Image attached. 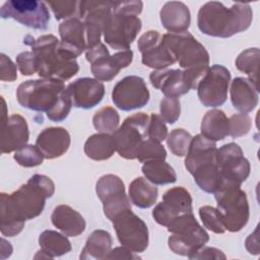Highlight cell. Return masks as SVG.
Here are the masks:
<instances>
[{
    "label": "cell",
    "instance_id": "6da1fadb",
    "mask_svg": "<svg viewBox=\"0 0 260 260\" xmlns=\"http://www.w3.org/2000/svg\"><path fill=\"white\" fill-rule=\"evenodd\" d=\"M55 193L54 182L45 175L36 174L11 194H0V231L3 236H17L25 220L39 216L46 200Z\"/></svg>",
    "mask_w": 260,
    "mask_h": 260
},
{
    "label": "cell",
    "instance_id": "7a4b0ae2",
    "mask_svg": "<svg viewBox=\"0 0 260 260\" xmlns=\"http://www.w3.org/2000/svg\"><path fill=\"white\" fill-rule=\"evenodd\" d=\"M16 100L25 109L46 113L54 122L65 120L73 106L64 82L55 78L30 79L20 83Z\"/></svg>",
    "mask_w": 260,
    "mask_h": 260
},
{
    "label": "cell",
    "instance_id": "3957f363",
    "mask_svg": "<svg viewBox=\"0 0 260 260\" xmlns=\"http://www.w3.org/2000/svg\"><path fill=\"white\" fill-rule=\"evenodd\" d=\"M252 20L253 10L248 3L225 7L221 2L210 1L200 7L197 25L204 35L225 39L248 29Z\"/></svg>",
    "mask_w": 260,
    "mask_h": 260
},
{
    "label": "cell",
    "instance_id": "277c9868",
    "mask_svg": "<svg viewBox=\"0 0 260 260\" xmlns=\"http://www.w3.org/2000/svg\"><path fill=\"white\" fill-rule=\"evenodd\" d=\"M23 43L31 48L36 58L37 73L41 78L68 80L77 74L79 65L76 58L60 46L54 35H43L38 39L27 35Z\"/></svg>",
    "mask_w": 260,
    "mask_h": 260
},
{
    "label": "cell",
    "instance_id": "5b68a950",
    "mask_svg": "<svg viewBox=\"0 0 260 260\" xmlns=\"http://www.w3.org/2000/svg\"><path fill=\"white\" fill-rule=\"evenodd\" d=\"M216 144L197 134L192 137L189 149L185 155V167L193 176L198 187L206 192L214 194L220 187V178L216 165Z\"/></svg>",
    "mask_w": 260,
    "mask_h": 260
},
{
    "label": "cell",
    "instance_id": "8992f818",
    "mask_svg": "<svg viewBox=\"0 0 260 260\" xmlns=\"http://www.w3.org/2000/svg\"><path fill=\"white\" fill-rule=\"evenodd\" d=\"M167 229L172 234L168 239V246L177 255L189 258L209 241V235L199 224L193 212L174 218Z\"/></svg>",
    "mask_w": 260,
    "mask_h": 260
},
{
    "label": "cell",
    "instance_id": "52a82bcc",
    "mask_svg": "<svg viewBox=\"0 0 260 260\" xmlns=\"http://www.w3.org/2000/svg\"><path fill=\"white\" fill-rule=\"evenodd\" d=\"M162 40L183 70L205 71L208 69L209 54L190 32H168L162 35Z\"/></svg>",
    "mask_w": 260,
    "mask_h": 260
},
{
    "label": "cell",
    "instance_id": "ba28073f",
    "mask_svg": "<svg viewBox=\"0 0 260 260\" xmlns=\"http://www.w3.org/2000/svg\"><path fill=\"white\" fill-rule=\"evenodd\" d=\"M142 26L138 15L124 11L114 1L112 13L107 18L103 35L107 45L116 50H129Z\"/></svg>",
    "mask_w": 260,
    "mask_h": 260
},
{
    "label": "cell",
    "instance_id": "9c48e42d",
    "mask_svg": "<svg viewBox=\"0 0 260 260\" xmlns=\"http://www.w3.org/2000/svg\"><path fill=\"white\" fill-rule=\"evenodd\" d=\"M217 209L222 214L225 231L240 232L248 222L250 208L241 186L222 187L214 193Z\"/></svg>",
    "mask_w": 260,
    "mask_h": 260
},
{
    "label": "cell",
    "instance_id": "30bf717a",
    "mask_svg": "<svg viewBox=\"0 0 260 260\" xmlns=\"http://www.w3.org/2000/svg\"><path fill=\"white\" fill-rule=\"evenodd\" d=\"M215 159L220 178L219 189L226 186H241L250 175V162L244 156L242 148L235 142L217 148Z\"/></svg>",
    "mask_w": 260,
    "mask_h": 260
},
{
    "label": "cell",
    "instance_id": "8fae6325",
    "mask_svg": "<svg viewBox=\"0 0 260 260\" xmlns=\"http://www.w3.org/2000/svg\"><path fill=\"white\" fill-rule=\"evenodd\" d=\"M85 58L90 63V70L95 79L111 81L118 75L120 70L128 67L133 60L132 50H125L110 55L105 44L85 50Z\"/></svg>",
    "mask_w": 260,
    "mask_h": 260
},
{
    "label": "cell",
    "instance_id": "7c38bea8",
    "mask_svg": "<svg viewBox=\"0 0 260 260\" xmlns=\"http://www.w3.org/2000/svg\"><path fill=\"white\" fill-rule=\"evenodd\" d=\"M149 116L136 113L127 117L121 126L112 134L119 155L126 159H135L141 142L147 138Z\"/></svg>",
    "mask_w": 260,
    "mask_h": 260
},
{
    "label": "cell",
    "instance_id": "4fadbf2b",
    "mask_svg": "<svg viewBox=\"0 0 260 260\" xmlns=\"http://www.w3.org/2000/svg\"><path fill=\"white\" fill-rule=\"evenodd\" d=\"M0 16L3 19L12 18L22 25L41 30L47 29L50 21L47 4L36 0L6 1L0 9Z\"/></svg>",
    "mask_w": 260,
    "mask_h": 260
},
{
    "label": "cell",
    "instance_id": "5bb4252c",
    "mask_svg": "<svg viewBox=\"0 0 260 260\" xmlns=\"http://www.w3.org/2000/svg\"><path fill=\"white\" fill-rule=\"evenodd\" d=\"M120 244L134 253H141L148 246V229L146 223L131 208L119 213L112 219Z\"/></svg>",
    "mask_w": 260,
    "mask_h": 260
},
{
    "label": "cell",
    "instance_id": "9a60e30c",
    "mask_svg": "<svg viewBox=\"0 0 260 260\" xmlns=\"http://www.w3.org/2000/svg\"><path fill=\"white\" fill-rule=\"evenodd\" d=\"M231 82L230 70L219 64L208 67L196 89L199 101L204 107L216 108L225 103Z\"/></svg>",
    "mask_w": 260,
    "mask_h": 260
},
{
    "label": "cell",
    "instance_id": "2e32d148",
    "mask_svg": "<svg viewBox=\"0 0 260 260\" xmlns=\"http://www.w3.org/2000/svg\"><path fill=\"white\" fill-rule=\"evenodd\" d=\"M95 192L103 203V210L108 219H112L122 211L131 208L130 199L126 195L122 179L113 174L102 176L95 185Z\"/></svg>",
    "mask_w": 260,
    "mask_h": 260
},
{
    "label": "cell",
    "instance_id": "e0dca14e",
    "mask_svg": "<svg viewBox=\"0 0 260 260\" xmlns=\"http://www.w3.org/2000/svg\"><path fill=\"white\" fill-rule=\"evenodd\" d=\"M114 1H79V19L82 20L86 36V50L101 42L104 25L112 13Z\"/></svg>",
    "mask_w": 260,
    "mask_h": 260
},
{
    "label": "cell",
    "instance_id": "ac0fdd59",
    "mask_svg": "<svg viewBox=\"0 0 260 260\" xmlns=\"http://www.w3.org/2000/svg\"><path fill=\"white\" fill-rule=\"evenodd\" d=\"M149 90L140 76L129 75L119 80L112 91L114 105L122 111L143 108L149 102Z\"/></svg>",
    "mask_w": 260,
    "mask_h": 260
},
{
    "label": "cell",
    "instance_id": "d6986e66",
    "mask_svg": "<svg viewBox=\"0 0 260 260\" xmlns=\"http://www.w3.org/2000/svg\"><path fill=\"white\" fill-rule=\"evenodd\" d=\"M137 47L141 53V62L149 68L161 70L176 63V59L157 30L144 32L138 39Z\"/></svg>",
    "mask_w": 260,
    "mask_h": 260
},
{
    "label": "cell",
    "instance_id": "ffe728a7",
    "mask_svg": "<svg viewBox=\"0 0 260 260\" xmlns=\"http://www.w3.org/2000/svg\"><path fill=\"white\" fill-rule=\"evenodd\" d=\"M190 212H193L190 193L183 187H174L162 195L152 210V217L158 224L168 226L174 218Z\"/></svg>",
    "mask_w": 260,
    "mask_h": 260
},
{
    "label": "cell",
    "instance_id": "44dd1931",
    "mask_svg": "<svg viewBox=\"0 0 260 260\" xmlns=\"http://www.w3.org/2000/svg\"><path fill=\"white\" fill-rule=\"evenodd\" d=\"M3 116H2V140L1 153H10L16 151L27 144L29 138L28 126L26 120L18 115L13 114L7 116L6 104L2 98Z\"/></svg>",
    "mask_w": 260,
    "mask_h": 260
},
{
    "label": "cell",
    "instance_id": "7402d4cb",
    "mask_svg": "<svg viewBox=\"0 0 260 260\" xmlns=\"http://www.w3.org/2000/svg\"><path fill=\"white\" fill-rule=\"evenodd\" d=\"M66 89L71 98L72 105L75 108L85 110L98 106L105 95L104 84L100 80L90 77L78 78L69 83Z\"/></svg>",
    "mask_w": 260,
    "mask_h": 260
},
{
    "label": "cell",
    "instance_id": "603a6c76",
    "mask_svg": "<svg viewBox=\"0 0 260 260\" xmlns=\"http://www.w3.org/2000/svg\"><path fill=\"white\" fill-rule=\"evenodd\" d=\"M149 80L153 87L159 89L168 98L179 99L191 89L186 74L182 69L154 70L150 73Z\"/></svg>",
    "mask_w": 260,
    "mask_h": 260
},
{
    "label": "cell",
    "instance_id": "cb8c5ba5",
    "mask_svg": "<svg viewBox=\"0 0 260 260\" xmlns=\"http://www.w3.org/2000/svg\"><path fill=\"white\" fill-rule=\"evenodd\" d=\"M71 142L69 132L63 127H48L37 137L36 145L46 159L62 156L69 148Z\"/></svg>",
    "mask_w": 260,
    "mask_h": 260
},
{
    "label": "cell",
    "instance_id": "d4e9b609",
    "mask_svg": "<svg viewBox=\"0 0 260 260\" xmlns=\"http://www.w3.org/2000/svg\"><path fill=\"white\" fill-rule=\"evenodd\" d=\"M60 46L77 58L86 50V36L81 19L74 17L62 21L59 25Z\"/></svg>",
    "mask_w": 260,
    "mask_h": 260
},
{
    "label": "cell",
    "instance_id": "484cf974",
    "mask_svg": "<svg viewBox=\"0 0 260 260\" xmlns=\"http://www.w3.org/2000/svg\"><path fill=\"white\" fill-rule=\"evenodd\" d=\"M231 102L234 108L241 113H250L258 105L259 86L249 78L236 77L231 82Z\"/></svg>",
    "mask_w": 260,
    "mask_h": 260
},
{
    "label": "cell",
    "instance_id": "4316f807",
    "mask_svg": "<svg viewBox=\"0 0 260 260\" xmlns=\"http://www.w3.org/2000/svg\"><path fill=\"white\" fill-rule=\"evenodd\" d=\"M159 18L162 26L173 34L188 31L191 23L190 10L180 1L166 2L159 11Z\"/></svg>",
    "mask_w": 260,
    "mask_h": 260
},
{
    "label": "cell",
    "instance_id": "83f0119b",
    "mask_svg": "<svg viewBox=\"0 0 260 260\" xmlns=\"http://www.w3.org/2000/svg\"><path fill=\"white\" fill-rule=\"evenodd\" d=\"M51 220L53 225L67 237L81 235L86 226L83 216L66 204H60L54 208Z\"/></svg>",
    "mask_w": 260,
    "mask_h": 260
},
{
    "label": "cell",
    "instance_id": "f1b7e54d",
    "mask_svg": "<svg viewBox=\"0 0 260 260\" xmlns=\"http://www.w3.org/2000/svg\"><path fill=\"white\" fill-rule=\"evenodd\" d=\"M39 245L41 250L35 256V259L41 258H55L69 253L72 249L70 241L67 236L56 231L46 230L39 237Z\"/></svg>",
    "mask_w": 260,
    "mask_h": 260
},
{
    "label": "cell",
    "instance_id": "f546056e",
    "mask_svg": "<svg viewBox=\"0 0 260 260\" xmlns=\"http://www.w3.org/2000/svg\"><path fill=\"white\" fill-rule=\"evenodd\" d=\"M200 131L202 136L214 142L223 140L229 136V118L223 111L212 109L204 115Z\"/></svg>",
    "mask_w": 260,
    "mask_h": 260
},
{
    "label": "cell",
    "instance_id": "4dcf8cb0",
    "mask_svg": "<svg viewBox=\"0 0 260 260\" xmlns=\"http://www.w3.org/2000/svg\"><path fill=\"white\" fill-rule=\"evenodd\" d=\"M113 244L112 236L105 230H95L87 238L79 255L81 260L106 259Z\"/></svg>",
    "mask_w": 260,
    "mask_h": 260
},
{
    "label": "cell",
    "instance_id": "1f68e13d",
    "mask_svg": "<svg viewBox=\"0 0 260 260\" xmlns=\"http://www.w3.org/2000/svg\"><path fill=\"white\" fill-rule=\"evenodd\" d=\"M128 197L135 206L139 208H149L157 200L158 190L146 178H135L129 185Z\"/></svg>",
    "mask_w": 260,
    "mask_h": 260
},
{
    "label": "cell",
    "instance_id": "d6a6232c",
    "mask_svg": "<svg viewBox=\"0 0 260 260\" xmlns=\"http://www.w3.org/2000/svg\"><path fill=\"white\" fill-rule=\"evenodd\" d=\"M84 153L93 160H106L116 151L112 134L96 133L89 136L84 143Z\"/></svg>",
    "mask_w": 260,
    "mask_h": 260
},
{
    "label": "cell",
    "instance_id": "836d02e7",
    "mask_svg": "<svg viewBox=\"0 0 260 260\" xmlns=\"http://www.w3.org/2000/svg\"><path fill=\"white\" fill-rule=\"evenodd\" d=\"M141 171L144 177L153 185H167L177 181L175 170L165 159L145 161Z\"/></svg>",
    "mask_w": 260,
    "mask_h": 260
},
{
    "label": "cell",
    "instance_id": "e575fe53",
    "mask_svg": "<svg viewBox=\"0 0 260 260\" xmlns=\"http://www.w3.org/2000/svg\"><path fill=\"white\" fill-rule=\"evenodd\" d=\"M260 51L258 48H249L244 50L237 57L235 64L238 70L246 73L249 79L257 86L258 85V64Z\"/></svg>",
    "mask_w": 260,
    "mask_h": 260
},
{
    "label": "cell",
    "instance_id": "d590c367",
    "mask_svg": "<svg viewBox=\"0 0 260 260\" xmlns=\"http://www.w3.org/2000/svg\"><path fill=\"white\" fill-rule=\"evenodd\" d=\"M119 123L118 112L109 106L100 109L92 117V124L100 133L113 134L119 128Z\"/></svg>",
    "mask_w": 260,
    "mask_h": 260
},
{
    "label": "cell",
    "instance_id": "8d00e7d4",
    "mask_svg": "<svg viewBox=\"0 0 260 260\" xmlns=\"http://www.w3.org/2000/svg\"><path fill=\"white\" fill-rule=\"evenodd\" d=\"M192 136L183 128L172 130L167 136V145L173 154L177 156H185L188 152Z\"/></svg>",
    "mask_w": 260,
    "mask_h": 260
},
{
    "label": "cell",
    "instance_id": "74e56055",
    "mask_svg": "<svg viewBox=\"0 0 260 260\" xmlns=\"http://www.w3.org/2000/svg\"><path fill=\"white\" fill-rule=\"evenodd\" d=\"M199 216L203 226L215 234H223L225 232L222 214L212 206L203 205L199 208Z\"/></svg>",
    "mask_w": 260,
    "mask_h": 260
},
{
    "label": "cell",
    "instance_id": "f35d334b",
    "mask_svg": "<svg viewBox=\"0 0 260 260\" xmlns=\"http://www.w3.org/2000/svg\"><path fill=\"white\" fill-rule=\"evenodd\" d=\"M167 157V151L160 142L151 140L149 138L144 139L139 145L136 158L140 162H145L154 159H165Z\"/></svg>",
    "mask_w": 260,
    "mask_h": 260
},
{
    "label": "cell",
    "instance_id": "ab89813d",
    "mask_svg": "<svg viewBox=\"0 0 260 260\" xmlns=\"http://www.w3.org/2000/svg\"><path fill=\"white\" fill-rule=\"evenodd\" d=\"M13 158L21 167L34 168L40 166L45 157L37 145L26 144L14 151Z\"/></svg>",
    "mask_w": 260,
    "mask_h": 260
},
{
    "label": "cell",
    "instance_id": "60d3db41",
    "mask_svg": "<svg viewBox=\"0 0 260 260\" xmlns=\"http://www.w3.org/2000/svg\"><path fill=\"white\" fill-rule=\"evenodd\" d=\"M47 4L50 6L57 20L79 17V1H49Z\"/></svg>",
    "mask_w": 260,
    "mask_h": 260
},
{
    "label": "cell",
    "instance_id": "b9f144b4",
    "mask_svg": "<svg viewBox=\"0 0 260 260\" xmlns=\"http://www.w3.org/2000/svg\"><path fill=\"white\" fill-rule=\"evenodd\" d=\"M251 126L252 121L248 114H235L229 118V135L233 138L242 137L248 134Z\"/></svg>",
    "mask_w": 260,
    "mask_h": 260
},
{
    "label": "cell",
    "instance_id": "7bdbcfd3",
    "mask_svg": "<svg viewBox=\"0 0 260 260\" xmlns=\"http://www.w3.org/2000/svg\"><path fill=\"white\" fill-rule=\"evenodd\" d=\"M160 117L165 122L169 124H174L180 117L181 114V103L178 98H168L165 96L160 101L159 105Z\"/></svg>",
    "mask_w": 260,
    "mask_h": 260
},
{
    "label": "cell",
    "instance_id": "ee69618b",
    "mask_svg": "<svg viewBox=\"0 0 260 260\" xmlns=\"http://www.w3.org/2000/svg\"><path fill=\"white\" fill-rule=\"evenodd\" d=\"M168 136V127L166 122L157 114H151L149 116V121L147 125V138L161 142L167 139Z\"/></svg>",
    "mask_w": 260,
    "mask_h": 260
},
{
    "label": "cell",
    "instance_id": "f6af8a7d",
    "mask_svg": "<svg viewBox=\"0 0 260 260\" xmlns=\"http://www.w3.org/2000/svg\"><path fill=\"white\" fill-rule=\"evenodd\" d=\"M16 65L22 75L28 76L37 73L36 58L32 52H21L16 56Z\"/></svg>",
    "mask_w": 260,
    "mask_h": 260
},
{
    "label": "cell",
    "instance_id": "bcb514c9",
    "mask_svg": "<svg viewBox=\"0 0 260 260\" xmlns=\"http://www.w3.org/2000/svg\"><path fill=\"white\" fill-rule=\"evenodd\" d=\"M13 61L5 54H0V79L12 82L17 78V69Z\"/></svg>",
    "mask_w": 260,
    "mask_h": 260
},
{
    "label": "cell",
    "instance_id": "7dc6e473",
    "mask_svg": "<svg viewBox=\"0 0 260 260\" xmlns=\"http://www.w3.org/2000/svg\"><path fill=\"white\" fill-rule=\"evenodd\" d=\"M225 255L219 249L214 247H201L189 259H225Z\"/></svg>",
    "mask_w": 260,
    "mask_h": 260
},
{
    "label": "cell",
    "instance_id": "c3c4849f",
    "mask_svg": "<svg viewBox=\"0 0 260 260\" xmlns=\"http://www.w3.org/2000/svg\"><path fill=\"white\" fill-rule=\"evenodd\" d=\"M106 259H140V257L136 255V253L127 249L126 247L121 246L116 247L113 250L111 249Z\"/></svg>",
    "mask_w": 260,
    "mask_h": 260
},
{
    "label": "cell",
    "instance_id": "681fc988",
    "mask_svg": "<svg viewBox=\"0 0 260 260\" xmlns=\"http://www.w3.org/2000/svg\"><path fill=\"white\" fill-rule=\"evenodd\" d=\"M246 245V249L248 250V252L250 254L253 255H258L259 254V240H258V226L256 228V230L254 231V233H252L245 242Z\"/></svg>",
    "mask_w": 260,
    "mask_h": 260
}]
</instances>
